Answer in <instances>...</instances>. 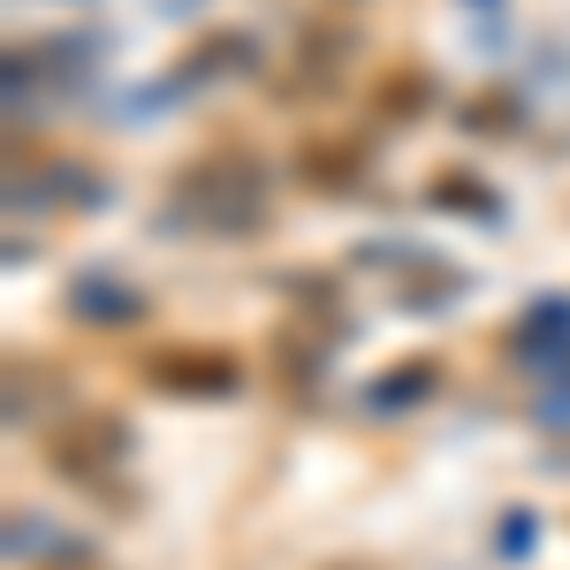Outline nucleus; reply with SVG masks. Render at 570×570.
<instances>
[{
	"label": "nucleus",
	"instance_id": "20e7f679",
	"mask_svg": "<svg viewBox=\"0 0 570 570\" xmlns=\"http://www.w3.org/2000/svg\"><path fill=\"white\" fill-rule=\"evenodd\" d=\"M145 312H153V297L122 274H77L69 282V320L77 327H137Z\"/></svg>",
	"mask_w": 570,
	"mask_h": 570
},
{
	"label": "nucleus",
	"instance_id": "6e6552de",
	"mask_svg": "<svg viewBox=\"0 0 570 570\" xmlns=\"http://www.w3.org/2000/svg\"><path fill=\"white\" fill-rule=\"evenodd\" d=\"M297 168L312 176V190H351L357 168H365V153H357V145H327V137H320V145H305V160H297Z\"/></svg>",
	"mask_w": 570,
	"mask_h": 570
},
{
	"label": "nucleus",
	"instance_id": "9d476101",
	"mask_svg": "<svg viewBox=\"0 0 570 570\" xmlns=\"http://www.w3.org/2000/svg\"><path fill=\"white\" fill-rule=\"evenodd\" d=\"M426 99H434V77H426V69L411 61V69H403V85H395V77L381 85V115H395V122H411V115H419Z\"/></svg>",
	"mask_w": 570,
	"mask_h": 570
},
{
	"label": "nucleus",
	"instance_id": "423d86ee",
	"mask_svg": "<svg viewBox=\"0 0 570 570\" xmlns=\"http://www.w3.org/2000/svg\"><path fill=\"white\" fill-rule=\"evenodd\" d=\"M426 395H434V357H411L403 373H381L365 389V411H419Z\"/></svg>",
	"mask_w": 570,
	"mask_h": 570
},
{
	"label": "nucleus",
	"instance_id": "1a4fd4ad",
	"mask_svg": "<svg viewBox=\"0 0 570 570\" xmlns=\"http://www.w3.org/2000/svg\"><path fill=\"white\" fill-rule=\"evenodd\" d=\"M525 122V107L510 99V91H480V99H464V130H480V137H510Z\"/></svg>",
	"mask_w": 570,
	"mask_h": 570
},
{
	"label": "nucleus",
	"instance_id": "0eeeda50",
	"mask_svg": "<svg viewBox=\"0 0 570 570\" xmlns=\"http://www.w3.org/2000/svg\"><path fill=\"white\" fill-rule=\"evenodd\" d=\"M426 198H434L441 214H472V220H502V198H494V190H487L480 176H464V168H441V176H434V190H426Z\"/></svg>",
	"mask_w": 570,
	"mask_h": 570
},
{
	"label": "nucleus",
	"instance_id": "f03ea898",
	"mask_svg": "<svg viewBox=\"0 0 570 570\" xmlns=\"http://www.w3.org/2000/svg\"><path fill=\"white\" fill-rule=\"evenodd\" d=\"M130 449H137L130 426L99 411V419H69V426H53V434H46V464H53L61 480H77V487H107L122 464H130Z\"/></svg>",
	"mask_w": 570,
	"mask_h": 570
},
{
	"label": "nucleus",
	"instance_id": "9b49d317",
	"mask_svg": "<svg viewBox=\"0 0 570 570\" xmlns=\"http://www.w3.org/2000/svg\"><path fill=\"white\" fill-rule=\"evenodd\" d=\"M532 532H540V518H532V510L502 518V548H494V556H532Z\"/></svg>",
	"mask_w": 570,
	"mask_h": 570
},
{
	"label": "nucleus",
	"instance_id": "f257e3e1",
	"mask_svg": "<svg viewBox=\"0 0 570 570\" xmlns=\"http://www.w3.org/2000/svg\"><path fill=\"white\" fill-rule=\"evenodd\" d=\"M266 220V176L228 153V160H198L176 176V198H168V228H190V236H252Z\"/></svg>",
	"mask_w": 570,
	"mask_h": 570
},
{
	"label": "nucleus",
	"instance_id": "7ed1b4c3",
	"mask_svg": "<svg viewBox=\"0 0 570 570\" xmlns=\"http://www.w3.org/2000/svg\"><path fill=\"white\" fill-rule=\"evenodd\" d=\"M145 389L176 395V403H214V395L244 389V365L228 351H160V357H145Z\"/></svg>",
	"mask_w": 570,
	"mask_h": 570
},
{
	"label": "nucleus",
	"instance_id": "39448f33",
	"mask_svg": "<svg viewBox=\"0 0 570 570\" xmlns=\"http://www.w3.org/2000/svg\"><path fill=\"white\" fill-rule=\"evenodd\" d=\"M510 351L525 357V373L540 381L548 365L570 357V297H532V312L510 327Z\"/></svg>",
	"mask_w": 570,
	"mask_h": 570
}]
</instances>
